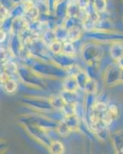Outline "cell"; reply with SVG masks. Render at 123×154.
<instances>
[{"instance_id": "6da1fadb", "label": "cell", "mask_w": 123, "mask_h": 154, "mask_svg": "<svg viewBox=\"0 0 123 154\" xmlns=\"http://www.w3.org/2000/svg\"><path fill=\"white\" fill-rule=\"evenodd\" d=\"M26 64L43 79H64L67 76L66 70L60 68L52 61H43L30 56Z\"/></svg>"}, {"instance_id": "7a4b0ae2", "label": "cell", "mask_w": 123, "mask_h": 154, "mask_svg": "<svg viewBox=\"0 0 123 154\" xmlns=\"http://www.w3.org/2000/svg\"><path fill=\"white\" fill-rule=\"evenodd\" d=\"M16 73L20 80L28 87L35 89H45L46 88L45 79L34 72L26 64L18 65Z\"/></svg>"}, {"instance_id": "3957f363", "label": "cell", "mask_w": 123, "mask_h": 154, "mask_svg": "<svg viewBox=\"0 0 123 154\" xmlns=\"http://www.w3.org/2000/svg\"><path fill=\"white\" fill-rule=\"evenodd\" d=\"M17 120L22 126L32 125V126H39L45 130L56 129L58 124V122L52 120L44 114L37 112H35V113L22 114L18 116Z\"/></svg>"}, {"instance_id": "277c9868", "label": "cell", "mask_w": 123, "mask_h": 154, "mask_svg": "<svg viewBox=\"0 0 123 154\" xmlns=\"http://www.w3.org/2000/svg\"><path fill=\"white\" fill-rule=\"evenodd\" d=\"M80 54L88 66H95L103 57V49L98 44L88 42L82 46Z\"/></svg>"}, {"instance_id": "5b68a950", "label": "cell", "mask_w": 123, "mask_h": 154, "mask_svg": "<svg viewBox=\"0 0 123 154\" xmlns=\"http://www.w3.org/2000/svg\"><path fill=\"white\" fill-rule=\"evenodd\" d=\"M22 103L37 112H47L53 110L49 98L38 96H25L21 100Z\"/></svg>"}, {"instance_id": "8992f818", "label": "cell", "mask_w": 123, "mask_h": 154, "mask_svg": "<svg viewBox=\"0 0 123 154\" xmlns=\"http://www.w3.org/2000/svg\"><path fill=\"white\" fill-rule=\"evenodd\" d=\"M86 37L95 41L104 42H120L123 41V33H117L113 31H94L87 32Z\"/></svg>"}, {"instance_id": "52a82bcc", "label": "cell", "mask_w": 123, "mask_h": 154, "mask_svg": "<svg viewBox=\"0 0 123 154\" xmlns=\"http://www.w3.org/2000/svg\"><path fill=\"white\" fill-rule=\"evenodd\" d=\"M122 69L117 63H112L106 69L104 75V80L108 86H113L120 81Z\"/></svg>"}, {"instance_id": "ba28073f", "label": "cell", "mask_w": 123, "mask_h": 154, "mask_svg": "<svg viewBox=\"0 0 123 154\" xmlns=\"http://www.w3.org/2000/svg\"><path fill=\"white\" fill-rule=\"evenodd\" d=\"M23 126L31 136L39 140L42 143L46 144V145L51 144V142H50L49 137L46 133V130L42 127H39V126H32V125H26V126Z\"/></svg>"}, {"instance_id": "9c48e42d", "label": "cell", "mask_w": 123, "mask_h": 154, "mask_svg": "<svg viewBox=\"0 0 123 154\" xmlns=\"http://www.w3.org/2000/svg\"><path fill=\"white\" fill-rule=\"evenodd\" d=\"M9 49L11 54L14 57H20L22 52L24 49V43L20 35L12 34L9 39Z\"/></svg>"}, {"instance_id": "30bf717a", "label": "cell", "mask_w": 123, "mask_h": 154, "mask_svg": "<svg viewBox=\"0 0 123 154\" xmlns=\"http://www.w3.org/2000/svg\"><path fill=\"white\" fill-rule=\"evenodd\" d=\"M51 60L52 62L63 69H67L69 67L76 64L74 56H67L62 53L59 54L51 55Z\"/></svg>"}, {"instance_id": "8fae6325", "label": "cell", "mask_w": 123, "mask_h": 154, "mask_svg": "<svg viewBox=\"0 0 123 154\" xmlns=\"http://www.w3.org/2000/svg\"><path fill=\"white\" fill-rule=\"evenodd\" d=\"M25 3V2H24ZM26 4V12L23 17L26 19V21L28 23L31 22H34L38 20L40 17V12H39L38 8L35 6L34 2L31 3H25Z\"/></svg>"}, {"instance_id": "7c38bea8", "label": "cell", "mask_w": 123, "mask_h": 154, "mask_svg": "<svg viewBox=\"0 0 123 154\" xmlns=\"http://www.w3.org/2000/svg\"><path fill=\"white\" fill-rule=\"evenodd\" d=\"M28 23L26 21V19H25L24 17L13 19V20H12L11 33L20 35L23 32L27 29V28H28Z\"/></svg>"}, {"instance_id": "4fadbf2b", "label": "cell", "mask_w": 123, "mask_h": 154, "mask_svg": "<svg viewBox=\"0 0 123 154\" xmlns=\"http://www.w3.org/2000/svg\"><path fill=\"white\" fill-rule=\"evenodd\" d=\"M68 4L69 1L68 0H64L62 2H60L55 5L54 15L57 19L64 20L67 16V9H68Z\"/></svg>"}, {"instance_id": "5bb4252c", "label": "cell", "mask_w": 123, "mask_h": 154, "mask_svg": "<svg viewBox=\"0 0 123 154\" xmlns=\"http://www.w3.org/2000/svg\"><path fill=\"white\" fill-rule=\"evenodd\" d=\"M110 57L115 61H118L123 56V44L121 42H114L109 48Z\"/></svg>"}, {"instance_id": "9a60e30c", "label": "cell", "mask_w": 123, "mask_h": 154, "mask_svg": "<svg viewBox=\"0 0 123 154\" xmlns=\"http://www.w3.org/2000/svg\"><path fill=\"white\" fill-rule=\"evenodd\" d=\"M113 145L118 154L123 153V131L118 130L112 134V137Z\"/></svg>"}, {"instance_id": "2e32d148", "label": "cell", "mask_w": 123, "mask_h": 154, "mask_svg": "<svg viewBox=\"0 0 123 154\" xmlns=\"http://www.w3.org/2000/svg\"><path fill=\"white\" fill-rule=\"evenodd\" d=\"M62 86V90L64 91L76 92V90L79 89L76 78L73 76H66L64 78Z\"/></svg>"}, {"instance_id": "e0dca14e", "label": "cell", "mask_w": 123, "mask_h": 154, "mask_svg": "<svg viewBox=\"0 0 123 154\" xmlns=\"http://www.w3.org/2000/svg\"><path fill=\"white\" fill-rule=\"evenodd\" d=\"M114 25L110 19H99L95 23L96 31H112Z\"/></svg>"}, {"instance_id": "ac0fdd59", "label": "cell", "mask_w": 123, "mask_h": 154, "mask_svg": "<svg viewBox=\"0 0 123 154\" xmlns=\"http://www.w3.org/2000/svg\"><path fill=\"white\" fill-rule=\"evenodd\" d=\"M26 4L24 2L12 5V9L9 11V16L12 19L23 17L26 12Z\"/></svg>"}, {"instance_id": "d6986e66", "label": "cell", "mask_w": 123, "mask_h": 154, "mask_svg": "<svg viewBox=\"0 0 123 154\" xmlns=\"http://www.w3.org/2000/svg\"><path fill=\"white\" fill-rule=\"evenodd\" d=\"M82 33V29L81 26H74L68 29V38L67 41L76 42L80 39Z\"/></svg>"}, {"instance_id": "ffe728a7", "label": "cell", "mask_w": 123, "mask_h": 154, "mask_svg": "<svg viewBox=\"0 0 123 154\" xmlns=\"http://www.w3.org/2000/svg\"><path fill=\"white\" fill-rule=\"evenodd\" d=\"M63 121L65 123V124L69 126V128L72 130H79V126H80V122L81 119H79L76 115L69 116H65L64 118Z\"/></svg>"}, {"instance_id": "44dd1931", "label": "cell", "mask_w": 123, "mask_h": 154, "mask_svg": "<svg viewBox=\"0 0 123 154\" xmlns=\"http://www.w3.org/2000/svg\"><path fill=\"white\" fill-rule=\"evenodd\" d=\"M49 100L53 109H56V110H61V109L65 104L61 94H52V96H49Z\"/></svg>"}, {"instance_id": "7402d4cb", "label": "cell", "mask_w": 123, "mask_h": 154, "mask_svg": "<svg viewBox=\"0 0 123 154\" xmlns=\"http://www.w3.org/2000/svg\"><path fill=\"white\" fill-rule=\"evenodd\" d=\"M60 94H61L62 97L63 98L65 103L75 105L77 103H79V96L76 93V92H69L62 90Z\"/></svg>"}, {"instance_id": "603a6c76", "label": "cell", "mask_w": 123, "mask_h": 154, "mask_svg": "<svg viewBox=\"0 0 123 154\" xmlns=\"http://www.w3.org/2000/svg\"><path fill=\"white\" fill-rule=\"evenodd\" d=\"M40 38L42 41L46 44V46H49V45H51L53 42L56 40V35H55L54 29H47L43 32V33L41 35Z\"/></svg>"}, {"instance_id": "cb8c5ba5", "label": "cell", "mask_w": 123, "mask_h": 154, "mask_svg": "<svg viewBox=\"0 0 123 154\" xmlns=\"http://www.w3.org/2000/svg\"><path fill=\"white\" fill-rule=\"evenodd\" d=\"M54 31L56 40L60 41L62 42H64L65 41H67V38H68V29L65 27H64L62 25L56 27Z\"/></svg>"}, {"instance_id": "d4e9b609", "label": "cell", "mask_w": 123, "mask_h": 154, "mask_svg": "<svg viewBox=\"0 0 123 154\" xmlns=\"http://www.w3.org/2000/svg\"><path fill=\"white\" fill-rule=\"evenodd\" d=\"M2 86H3L5 91L9 94H13L18 90L17 82L12 77H10L9 79L5 81L2 84Z\"/></svg>"}, {"instance_id": "484cf974", "label": "cell", "mask_w": 123, "mask_h": 154, "mask_svg": "<svg viewBox=\"0 0 123 154\" xmlns=\"http://www.w3.org/2000/svg\"><path fill=\"white\" fill-rule=\"evenodd\" d=\"M75 78H76V82H77L79 89H81V90H84L85 86H86V82H87V81L89 79L88 74L86 73V71L81 70V71L75 76Z\"/></svg>"}, {"instance_id": "4316f807", "label": "cell", "mask_w": 123, "mask_h": 154, "mask_svg": "<svg viewBox=\"0 0 123 154\" xmlns=\"http://www.w3.org/2000/svg\"><path fill=\"white\" fill-rule=\"evenodd\" d=\"M62 26L64 27L69 29L74 26H81L82 27V22L81 20L77 17H71V16H66L63 20Z\"/></svg>"}, {"instance_id": "83f0119b", "label": "cell", "mask_w": 123, "mask_h": 154, "mask_svg": "<svg viewBox=\"0 0 123 154\" xmlns=\"http://www.w3.org/2000/svg\"><path fill=\"white\" fill-rule=\"evenodd\" d=\"M62 53L67 55V56H74L76 54V46L74 45V42L65 41L62 42Z\"/></svg>"}, {"instance_id": "f1b7e54d", "label": "cell", "mask_w": 123, "mask_h": 154, "mask_svg": "<svg viewBox=\"0 0 123 154\" xmlns=\"http://www.w3.org/2000/svg\"><path fill=\"white\" fill-rule=\"evenodd\" d=\"M81 9L78 5L77 2H69L68 4V9H67V16L71 17H77L79 14Z\"/></svg>"}, {"instance_id": "f546056e", "label": "cell", "mask_w": 123, "mask_h": 154, "mask_svg": "<svg viewBox=\"0 0 123 154\" xmlns=\"http://www.w3.org/2000/svg\"><path fill=\"white\" fill-rule=\"evenodd\" d=\"M92 2L98 14H101L107 10L108 5H109L108 0H92Z\"/></svg>"}, {"instance_id": "4dcf8cb0", "label": "cell", "mask_w": 123, "mask_h": 154, "mask_svg": "<svg viewBox=\"0 0 123 154\" xmlns=\"http://www.w3.org/2000/svg\"><path fill=\"white\" fill-rule=\"evenodd\" d=\"M12 20L13 19L11 18L10 16L5 18L3 20L1 21L0 23V30L4 32L5 34H8L12 31Z\"/></svg>"}, {"instance_id": "1f68e13d", "label": "cell", "mask_w": 123, "mask_h": 154, "mask_svg": "<svg viewBox=\"0 0 123 154\" xmlns=\"http://www.w3.org/2000/svg\"><path fill=\"white\" fill-rule=\"evenodd\" d=\"M84 91H86L87 94H95L98 91V83L96 81L89 78L86 82Z\"/></svg>"}, {"instance_id": "d6a6232c", "label": "cell", "mask_w": 123, "mask_h": 154, "mask_svg": "<svg viewBox=\"0 0 123 154\" xmlns=\"http://www.w3.org/2000/svg\"><path fill=\"white\" fill-rule=\"evenodd\" d=\"M56 130L57 133L61 135V136H62V137H65L71 132V130L69 128V126L65 124L63 120L58 122Z\"/></svg>"}, {"instance_id": "836d02e7", "label": "cell", "mask_w": 123, "mask_h": 154, "mask_svg": "<svg viewBox=\"0 0 123 154\" xmlns=\"http://www.w3.org/2000/svg\"><path fill=\"white\" fill-rule=\"evenodd\" d=\"M62 42L58 40H56L49 46V52L51 55L59 54L62 53Z\"/></svg>"}, {"instance_id": "e575fe53", "label": "cell", "mask_w": 123, "mask_h": 154, "mask_svg": "<svg viewBox=\"0 0 123 154\" xmlns=\"http://www.w3.org/2000/svg\"><path fill=\"white\" fill-rule=\"evenodd\" d=\"M49 149L52 154H62L64 151V147L60 142L55 141L49 145Z\"/></svg>"}, {"instance_id": "d590c367", "label": "cell", "mask_w": 123, "mask_h": 154, "mask_svg": "<svg viewBox=\"0 0 123 154\" xmlns=\"http://www.w3.org/2000/svg\"><path fill=\"white\" fill-rule=\"evenodd\" d=\"M107 111L109 115L111 116V117L114 120L118 119V117L119 116V109L116 104H109L107 106Z\"/></svg>"}, {"instance_id": "8d00e7d4", "label": "cell", "mask_w": 123, "mask_h": 154, "mask_svg": "<svg viewBox=\"0 0 123 154\" xmlns=\"http://www.w3.org/2000/svg\"><path fill=\"white\" fill-rule=\"evenodd\" d=\"M61 112H62L65 117L74 115L75 114V105L65 103L64 106L61 109Z\"/></svg>"}, {"instance_id": "74e56055", "label": "cell", "mask_w": 123, "mask_h": 154, "mask_svg": "<svg viewBox=\"0 0 123 154\" xmlns=\"http://www.w3.org/2000/svg\"><path fill=\"white\" fill-rule=\"evenodd\" d=\"M95 133L98 135V137L99 139H101V140H106V139L108 138L109 135V127L108 126H105V127L102 128L98 131H97Z\"/></svg>"}, {"instance_id": "f35d334b", "label": "cell", "mask_w": 123, "mask_h": 154, "mask_svg": "<svg viewBox=\"0 0 123 154\" xmlns=\"http://www.w3.org/2000/svg\"><path fill=\"white\" fill-rule=\"evenodd\" d=\"M9 2L12 4V5H14L22 3V2H23V1L22 0H9Z\"/></svg>"}, {"instance_id": "ab89813d", "label": "cell", "mask_w": 123, "mask_h": 154, "mask_svg": "<svg viewBox=\"0 0 123 154\" xmlns=\"http://www.w3.org/2000/svg\"><path fill=\"white\" fill-rule=\"evenodd\" d=\"M116 63L118 64V66H119L120 68L123 69V56L121 58V59H120L119 60H118V61L116 62Z\"/></svg>"}, {"instance_id": "60d3db41", "label": "cell", "mask_w": 123, "mask_h": 154, "mask_svg": "<svg viewBox=\"0 0 123 154\" xmlns=\"http://www.w3.org/2000/svg\"><path fill=\"white\" fill-rule=\"evenodd\" d=\"M23 2L25 3H31V2H34L35 0H22Z\"/></svg>"}, {"instance_id": "b9f144b4", "label": "cell", "mask_w": 123, "mask_h": 154, "mask_svg": "<svg viewBox=\"0 0 123 154\" xmlns=\"http://www.w3.org/2000/svg\"><path fill=\"white\" fill-rule=\"evenodd\" d=\"M120 81L123 82V69H121V74H120Z\"/></svg>"}, {"instance_id": "7bdbcfd3", "label": "cell", "mask_w": 123, "mask_h": 154, "mask_svg": "<svg viewBox=\"0 0 123 154\" xmlns=\"http://www.w3.org/2000/svg\"><path fill=\"white\" fill-rule=\"evenodd\" d=\"M62 1H64V0H54V2H55V5H56L57 3H58V2H62Z\"/></svg>"}, {"instance_id": "ee69618b", "label": "cell", "mask_w": 123, "mask_h": 154, "mask_svg": "<svg viewBox=\"0 0 123 154\" xmlns=\"http://www.w3.org/2000/svg\"><path fill=\"white\" fill-rule=\"evenodd\" d=\"M122 2H123V0H122Z\"/></svg>"}]
</instances>
